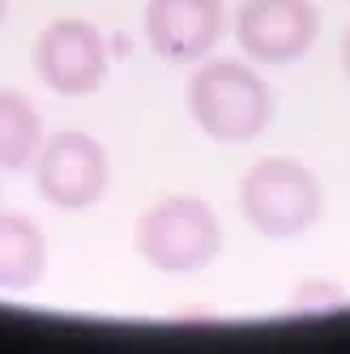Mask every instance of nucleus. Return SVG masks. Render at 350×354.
<instances>
[{"instance_id": "1", "label": "nucleus", "mask_w": 350, "mask_h": 354, "mask_svg": "<svg viewBox=\"0 0 350 354\" xmlns=\"http://www.w3.org/2000/svg\"><path fill=\"white\" fill-rule=\"evenodd\" d=\"M188 111L201 133L222 145H239L265 133L273 115V94L261 73L239 60H210L188 82Z\"/></svg>"}, {"instance_id": "2", "label": "nucleus", "mask_w": 350, "mask_h": 354, "mask_svg": "<svg viewBox=\"0 0 350 354\" xmlns=\"http://www.w3.org/2000/svg\"><path fill=\"white\" fill-rule=\"evenodd\" d=\"M137 252L158 273H196L218 261L222 222L201 196H163L137 222Z\"/></svg>"}, {"instance_id": "3", "label": "nucleus", "mask_w": 350, "mask_h": 354, "mask_svg": "<svg viewBox=\"0 0 350 354\" xmlns=\"http://www.w3.org/2000/svg\"><path fill=\"white\" fill-rule=\"evenodd\" d=\"M239 209L265 239H295L320 222L324 192L299 158H261L239 184Z\"/></svg>"}, {"instance_id": "4", "label": "nucleus", "mask_w": 350, "mask_h": 354, "mask_svg": "<svg viewBox=\"0 0 350 354\" xmlns=\"http://www.w3.org/2000/svg\"><path fill=\"white\" fill-rule=\"evenodd\" d=\"M111 184V158L90 133H56L35 154V188L56 209H90Z\"/></svg>"}, {"instance_id": "5", "label": "nucleus", "mask_w": 350, "mask_h": 354, "mask_svg": "<svg viewBox=\"0 0 350 354\" xmlns=\"http://www.w3.org/2000/svg\"><path fill=\"white\" fill-rule=\"evenodd\" d=\"M35 73L47 90L86 98L107 82V43L90 21L60 17L35 39Z\"/></svg>"}, {"instance_id": "6", "label": "nucleus", "mask_w": 350, "mask_h": 354, "mask_svg": "<svg viewBox=\"0 0 350 354\" xmlns=\"http://www.w3.org/2000/svg\"><path fill=\"white\" fill-rule=\"evenodd\" d=\"M320 35V13L312 0H243L235 13V39L248 60L291 64Z\"/></svg>"}, {"instance_id": "7", "label": "nucleus", "mask_w": 350, "mask_h": 354, "mask_svg": "<svg viewBox=\"0 0 350 354\" xmlns=\"http://www.w3.org/2000/svg\"><path fill=\"white\" fill-rule=\"evenodd\" d=\"M227 5L222 0H149L145 39L171 64H196L222 39Z\"/></svg>"}, {"instance_id": "8", "label": "nucleus", "mask_w": 350, "mask_h": 354, "mask_svg": "<svg viewBox=\"0 0 350 354\" xmlns=\"http://www.w3.org/2000/svg\"><path fill=\"white\" fill-rule=\"evenodd\" d=\"M47 273V239L21 214H0V290H35Z\"/></svg>"}, {"instance_id": "9", "label": "nucleus", "mask_w": 350, "mask_h": 354, "mask_svg": "<svg viewBox=\"0 0 350 354\" xmlns=\"http://www.w3.org/2000/svg\"><path fill=\"white\" fill-rule=\"evenodd\" d=\"M43 145V120L17 90H0V171L30 167Z\"/></svg>"}, {"instance_id": "10", "label": "nucleus", "mask_w": 350, "mask_h": 354, "mask_svg": "<svg viewBox=\"0 0 350 354\" xmlns=\"http://www.w3.org/2000/svg\"><path fill=\"white\" fill-rule=\"evenodd\" d=\"M342 68L350 73V30H346V39H342Z\"/></svg>"}, {"instance_id": "11", "label": "nucleus", "mask_w": 350, "mask_h": 354, "mask_svg": "<svg viewBox=\"0 0 350 354\" xmlns=\"http://www.w3.org/2000/svg\"><path fill=\"white\" fill-rule=\"evenodd\" d=\"M5 17H9V0H0V26H5Z\"/></svg>"}]
</instances>
